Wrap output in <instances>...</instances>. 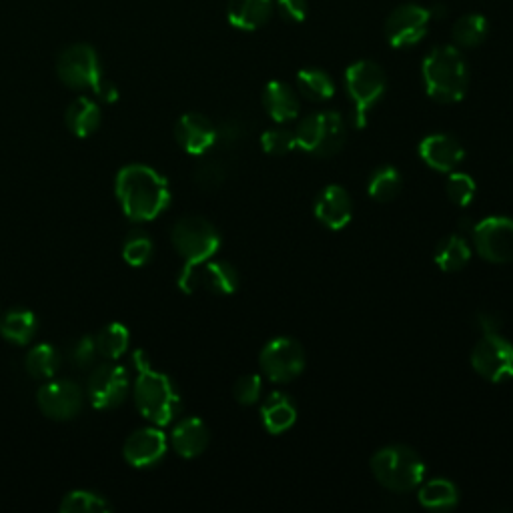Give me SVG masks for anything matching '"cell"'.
Listing matches in <instances>:
<instances>
[{
  "label": "cell",
  "instance_id": "obj_21",
  "mask_svg": "<svg viewBox=\"0 0 513 513\" xmlns=\"http://www.w3.org/2000/svg\"><path fill=\"white\" fill-rule=\"evenodd\" d=\"M263 107L269 113V117L279 125L295 121L301 109L297 93L287 83H281V81L267 83L263 91Z\"/></svg>",
  "mask_w": 513,
  "mask_h": 513
},
{
  "label": "cell",
  "instance_id": "obj_34",
  "mask_svg": "<svg viewBox=\"0 0 513 513\" xmlns=\"http://www.w3.org/2000/svg\"><path fill=\"white\" fill-rule=\"evenodd\" d=\"M123 257L129 265L133 267H143L149 263V259L153 257V241L147 233L143 231H131L125 247H123Z\"/></svg>",
  "mask_w": 513,
  "mask_h": 513
},
{
  "label": "cell",
  "instance_id": "obj_20",
  "mask_svg": "<svg viewBox=\"0 0 513 513\" xmlns=\"http://www.w3.org/2000/svg\"><path fill=\"white\" fill-rule=\"evenodd\" d=\"M171 445L185 459L201 455L209 445V429L205 421L199 417H185L179 421L171 433Z\"/></svg>",
  "mask_w": 513,
  "mask_h": 513
},
{
  "label": "cell",
  "instance_id": "obj_5",
  "mask_svg": "<svg viewBox=\"0 0 513 513\" xmlns=\"http://www.w3.org/2000/svg\"><path fill=\"white\" fill-rule=\"evenodd\" d=\"M57 73L71 89H91L99 99L113 103L119 93L103 75L99 55L89 45H73L59 55Z\"/></svg>",
  "mask_w": 513,
  "mask_h": 513
},
{
  "label": "cell",
  "instance_id": "obj_13",
  "mask_svg": "<svg viewBox=\"0 0 513 513\" xmlns=\"http://www.w3.org/2000/svg\"><path fill=\"white\" fill-rule=\"evenodd\" d=\"M431 9L419 5H403L395 9L385 23V37L393 49H409L417 45L429 29Z\"/></svg>",
  "mask_w": 513,
  "mask_h": 513
},
{
  "label": "cell",
  "instance_id": "obj_28",
  "mask_svg": "<svg viewBox=\"0 0 513 513\" xmlns=\"http://www.w3.org/2000/svg\"><path fill=\"white\" fill-rule=\"evenodd\" d=\"M297 89L299 93L315 103L329 101L335 95L333 79L321 69H303L297 73Z\"/></svg>",
  "mask_w": 513,
  "mask_h": 513
},
{
  "label": "cell",
  "instance_id": "obj_27",
  "mask_svg": "<svg viewBox=\"0 0 513 513\" xmlns=\"http://www.w3.org/2000/svg\"><path fill=\"white\" fill-rule=\"evenodd\" d=\"M37 333V317L29 309H11L0 321V335L15 345H27Z\"/></svg>",
  "mask_w": 513,
  "mask_h": 513
},
{
  "label": "cell",
  "instance_id": "obj_6",
  "mask_svg": "<svg viewBox=\"0 0 513 513\" xmlns=\"http://www.w3.org/2000/svg\"><path fill=\"white\" fill-rule=\"evenodd\" d=\"M293 133L297 147L315 157L337 155L347 139L343 117L337 111L313 113L305 117Z\"/></svg>",
  "mask_w": 513,
  "mask_h": 513
},
{
  "label": "cell",
  "instance_id": "obj_9",
  "mask_svg": "<svg viewBox=\"0 0 513 513\" xmlns=\"http://www.w3.org/2000/svg\"><path fill=\"white\" fill-rule=\"evenodd\" d=\"M305 365V349L291 337L271 339L259 355V367L263 375L273 383H289L297 379L305 371Z\"/></svg>",
  "mask_w": 513,
  "mask_h": 513
},
{
  "label": "cell",
  "instance_id": "obj_24",
  "mask_svg": "<svg viewBox=\"0 0 513 513\" xmlns=\"http://www.w3.org/2000/svg\"><path fill=\"white\" fill-rule=\"evenodd\" d=\"M101 125V109L99 105L89 97H79L71 103L67 111V127L75 137L87 139L93 133H97Z\"/></svg>",
  "mask_w": 513,
  "mask_h": 513
},
{
  "label": "cell",
  "instance_id": "obj_8",
  "mask_svg": "<svg viewBox=\"0 0 513 513\" xmlns=\"http://www.w3.org/2000/svg\"><path fill=\"white\" fill-rule=\"evenodd\" d=\"M177 253L185 259V265H197L209 261L221 249L219 231L203 217H183L171 233Z\"/></svg>",
  "mask_w": 513,
  "mask_h": 513
},
{
  "label": "cell",
  "instance_id": "obj_29",
  "mask_svg": "<svg viewBox=\"0 0 513 513\" xmlns=\"http://www.w3.org/2000/svg\"><path fill=\"white\" fill-rule=\"evenodd\" d=\"M487 33H489L487 19H485L483 15L471 13V15L461 17V19L453 25L451 37H453V41H455L457 47L475 49V47H479V45L485 41Z\"/></svg>",
  "mask_w": 513,
  "mask_h": 513
},
{
  "label": "cell",
  "instance_id": "obj_7",
  "mask_svg": "<svg viewBox=\"0 0 513 513\" xmlns=\"http://www.w3.org/2000/svg\"><path fill=\"white\" fill-rule=\"evenodd\" d=\"M345 87L353 103V123L357 129H363L371 109L385 95L387 77L377 63L357 61L345 71Z\"/></svg>",
  "mask_w": 513,
  "mask_h": 513
},
{
  "label": "cell",
  "instance_id": "obj_16",
  "mask_svg": "<svg viewBox=\"0 0 513 513\" xmlns=\"http://www.w3.org/2000/svg\"><path fill=\"white\" fill-rule=\"evenodd\" d=\"M175 139L189 155L203 157L217 145V127L205 115L187 113L175 127Z\"/></svg>",
  "mask_w": 513,
  "mask_h": 513
},
{
  "label": "cell",
  "instance_id": "obj_39",
  "mask_svg": "<svg viewBox=\"0 0 513 513\" xmlns=\"http://www.w3.org/2000/svg\"><path fill=\"white\" fill-rule=\"evenodd\" d=\"M69 361L79 367V369H87L95 363L97 357V341L91 335H85L81 339H77L71 347H69Z\"/></svg>",
  "mask_w": 513,
  "mask_h": 513
},
{
  "label": "cell",
  "instance_id": "obj_19",
  "mask_svg": "<svg viewBox=\"0 0 513 513\" xmlns=\"http://www.w3.org/2000/svg\"><path fill=\"white\" fill-rule=\"evenodd\" d=\"M167 453V437L161 429L147 427L135 431L123 449L125 459L133 467H153L157 465Z\"/></svg>",
  "mask_w": 513,
  "mask_h": 513
},
{
  "label": "cell",
  "instance_id": "obj_3",
  "mask_svg": "<svg viewBox=\"0 0 513 513\" xmlns=\"http://www.w3.org/2000/svg\"><path fill=\"white\" fill-rule=\"evenodd\" d=\"M135 363L137 383L133 395L139 413L155 425H169L181 411V397L173 381L165 373L155 371L141 351L135 355Z\"/></svg>",
  "mask_w": 513,
  "mask_h": 513
},
{
  "label": "cell",
  "instance_id": "obj_14",
  "mask_svg": "<svg viewBox=\"0 0 513 513\" xmlns=\"http://www.w3.org/2000/svg\"><path fill=\"white\" fill-rule=\"evenodd\" d=\"M87 393L97 409L119 407L129 393V373L121 365H99L87 381Z\"/></svg>",
  "mask_w": 513,
  "mask_h": 513
},
{
  "label": "cell",
  "instance_id": "obj_42",
  "mask_svg": "<svg viewBox=\"0 0 513 513\" xmlns=\"http://www.w3.org/2000/svg\"><path fill=\"white\" fill-rule=\"evenodd\" d=\"M473 323H475V327L481 331V335L499 333V329H501L499 317H497L495 313H491V311H481V313H477L475 319H473Z\"/></svg>",
  "mask_w": 513,
  "mask_h": 513
},
{
  "label": "cell",
  "instance_id": "obj_4",
  "mask_svg": "<svg viewBox=\"0 0 513 513\" xmlns=\"http://www.w3.org/2000/svg\"><path fill=\"white\" fill-rule=\"evenodd\" d=\"M373 477L393 493L417 489L427 473L421 455L407 445H389L371 457Z\"/></svg>",
  "mask_w": 513,
  "mask_h": 513
},
{
  "label": "cell",
  "instance_id": "obj_38",
  "mask_svg": "<svg viewBox=\"0 0 513 513\" xmlns=\"http://www.w3.org/2000/svg\"><path fill=\"white\" fill-rule=\"evenodd\" d=\"M233 395L237 399L239 405H255L261 395H263V379L261 375H255V373H247L243 377L237 379L235 387H233Z\"/></svg>",
  "mask_w": 513,
  "mask_h": 513
},
{
  "label": "cell",
  "instance_id": "obj_1",
  "mask_svg": "<svg viewBox=\"0 0 513 513\" xmlns=\"http://www.w3.org/2000/svg\"><path fill=\"white\" fill-rule=\"evenodd\" d=\"M117 199L123 213L135 221H153L171 203L169 183L155 169L145 165H127L115 181Z\"/></svg>",
  "mask_w": 513,
  "mask_h": 513
},
{
  "label": "cell",
  "instance_id": "obj_37",
  "mask_svg": "<svg viewBox=\"0 0 513 513\" xmlns=\"http://www.w3.org/2000/svg\"><path fill=\"white\" fill-rule=\"evenodd\" d=\"M297 147L295 133L287 129H271L261 135V149L271 157L289 155Z\"/></svg>",
  "mask_w": 513,
  "mask_h": 513
},
{
  "label": "cell",
  "instance_id": "obj_11",
  "mask_svg": "<svg viewBox=\"0 0 513 513\" xmlns=\"http://www.w3.org/2000/svg\"><path fill=\"white\" fill-rule=\"evenodd\" d=\"M177 283L185 293H193L203 287L215 295H233L239 287V273L227 261L209 259L197 265H185Z\"/></svg>",
  "mask_w": 513,
  "mask_h": 513
},
{
  "label": "cell",
  "instance_id": "obj_36",
  "mask_svg": "<svg viewBox=\"0 0 513 513\" xmlns=\"http://www.w3.org/2000/svg\"><path fill=\"white\" fill-rule=\"evenodd\" d=\"M229 177V167L221 159H205L195 171V183L205 189L213 191L219 189Z\"/></svg>",
  "mask_w": 513,
  "mask_h": 513
},
{
  "label": "cell",
  "instance_id": "obj_33",
  "mask_svg": "<svg viewBox=\"0 0 513 513\" xmlns=\"http://www.w3.org/2000/svg\"><path fill=\"white\" fill-rule=\"evenodd\" d=\"M111 509L113 505L103 495L87 489H77L67 493L61 503V511L65 513H105Z\"/></svg>",
  "mask_w": 513,
  "mask_h": 513
},
{
  "label": "cell",
  "instance_id": "obj_2",
  "mask_svg": "<svg viewBox=\"0 0 513 513\" xmlns=\"http://www.w3.org/2000/svg\"><path fill=\"white\" fill-rule=\"evenodd\" d=\"M423 85L427 95L441 103H459L469 89V69L463 55L449 45L435 47L421 67Z\"/></svg>",
  "mask_w": 513,
  "mask_h": 513
},
{
  "label": "cell",
  "instance_id": "obj_40",
  "mask_svg": "<svg viewBox=\"0 0 513 513\" xmlns=\"http://www.w3.org/2000/svg\"><path fill=\"white\" fill-rule=\"evenodd\" d=\"M245 139V127L237 119H229L217 127V145L235 147Z\"/></svg>",
  "mask_w": 513,
  "mask_h": 513
},
{
  "label": "cell",
  "instance_id": "obj_26",
  "mask_svg": "<svg viewBox=\"0 0 513 513\" xmlns=\"http://www.w3.org/2000/svg\"><path fill=\"white\" fill-rule=\"evenodd\" d=\"M419 503L425 509L449 511L459 503V491L449 479H431L419 485Z\"/></svg>",
  "mask_w": 513,
  "mask_h": 513
},
{
  "label": "cell",
  "instance_id": "obj_35",
  "mask_svg": "<svg viewBox=\"0 0 513 513\" xmlns=\"http://www.w3.org/2000/svg\"><path fill=\"white\" fill-rule=\"evenodd\" d=\"M445 191H447V197L453 205L457 207H467L473 199H475V191H477V185L475 181L467 175V173H449L447 177V183H445Z\"/></svg>",
  "mask_w": 513,
  "mask_h": 513
},
{
  "label": "cell",
  "instance_id": "obj_30",
  "mask_svg": "<svg viewBox=\"0 0 513 513\" xmlns=\"http://www.w3.org/2000/svg\"><path fill=\"white\" fill-rule=\"evenodd\" d=\"M403 189V179L401 173L395 167H381L377 169L367 185L369 197L377 203H391L393 199L399 197Z\"/></svg>",
  "mask_w": 513,
  "mask_h": 513
},
{
  "label": "cell",
  "instance_id": "obj_15",
  "mask_svg": "<svg viewBox=\"0 0 513 513\" xmlns=\"http://www.w3.org/2000/svg\"><path fill=\"white\" fill-rule=\"evenodd\" d=\"M41 411L57 421H67L79 415L83 409V391L75 381H49L37 393Z\"/></svg>",
  "mask_w": 513,
  "mask_h": 513
},
{
  "label": "cell",
  "instance_id": "obj_23",
  "mask_svg": "<svg viewBox=\"0 0 513 513\" xmlns=\"http://www.w3.org/2000/svg\"><path fill=\"white\" fill-rule=\"evenodd\" d=\"M263 425L269 433L279 435L289 431L297 421V407L293 399L283 391H273L261 405Z\"/></svg>",
  "mask_w": 513,
  "mask_h": 513
},
{
  "label": "cell",
  "instance_id": "obj_18",
  "mask_svg": "<svg viewBox=\"0 0 513 513\" xmlns=\"http://www.w3.org/2000/svg\"><path fill=\"white\" fill-rule=\"evenodd\" d=\"M315 217L331 231L345 229L353 219L351 195L341 185L325 187L315 201Z\"/></svg>",
  "mask_w": 513,
  "mask_h": 513
},
{
  "label": "cell",
  "instance_id": "obj_32",
  "mask_svg": "<svg viewBox=\"0 0 513 513\" xmlns=\"http://www.w3.org/2000/svg\"><path fill=\"white\" fill-rule=\"evenodd\" d=\"M97 351L105 359H119L127 353L131 333L123 323H111L97 335Z\"/></svg>",
  "mask_w": 513,
  "mask_h": 513
},
{
  "label": "cell",
  "instance_id": "obj_12",
  "mask_svg": "<svg viewBox=\"0 0 513 513\" xmlns=\"http://www.w3.org/2000/svg\"><path fill=\"white\" fill-rule=\"evenodd\" d=\"M473 247L477 255L489 263L513 261V219L509 217H487L471 229Z\"/></svg>",
  "mask_w": 513,
  "mask_h": 513
},
{
  "label": "cell",
  "instance_id": "obj_10",
  "mask_svg": "<svg viewBox=\"0 0 513 513\" xmlns=\"http://www.w3.org/2000/svg\"><path fill=\"white\" fill-rule=\"evenodd\" d=\"M475 373L491 383L513 379V343L499 333L483 335L471 351Z\"/></svg>",
  "mask_w": 513,
  "mask_h": 513
},
{
  "label": "cell",
  "instance_id": "obj_25",
  "mask_svg": "<svg viewBox=\"0 0 513 513\" xmlns=\"http://www.w3.org/2000/svg\"><path fill=\"white\" fill-rule=\"evenodd\" d=\"M433 259H435V265L445 273L461 271L471 259V247H469L465 235L455 233V235L445 237L437 245Z\"/></svg>",
  "mask_w": 513,
  "mask_h": 513
},
{
  "label": "cell",
  "instance_id": "obj_31",
  "mask_svg": "<svg viewBox=\"0 0 513 513\" xmlns=\"http://www.w3.org/2000/svg\"><path fill=\"white\" fill-rule=\"evenodd\" d=\"M25 365L29 375H33L35 379H51L59 371L61 355L53 345L41 343L29 351Z\"/></svg>",
  "mask_w": 513,
  "mask_h": 513
},
{
  "label": "cell",
  "instance_id": "obj_22",
  "mask_svg": "<svg viewBox=\"0 0 513 513\" xmlns=\"http://www.w3.org/2000/svg\"><path fill=\"white\" fill-rule=\"evenodd\" d=\"M273 13V0H229L227 19L239 31L261 29Z\"/></svg>",
  "mask_w": 513,
  "mask_h": 513
},
{
  "label": "cell",
  "instance_id": "obj_41",
  "mask_svg": "<svg viewBox=\"0 0 513 513\" xmlns=\"http://www.w3.org/2000/svg\"><path fill=\"white\" fill-rule=\"evenodd\" d=\"M277 9L289 23H303L309 13L307 0H277Z\"/></svg>",
  "mask_w": 513,
  "mask_h": 513
},
{
  "label": "cell",
  "instance_id": "obj_17",
  "mask_svg": "<svg viewBox=\"0 0 513 513\" xmlns=\"http://www.w3.org/2000/svg\"><path fill=\"white\" fill-rule=\"evenodd\" d=\"M421 161L437 173H453L465 159L461 143L445 133H435L419 143Z\"/></svg>",
  "mask_w": 513,
  "mask_h": 513
}]
</instances>
